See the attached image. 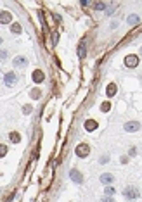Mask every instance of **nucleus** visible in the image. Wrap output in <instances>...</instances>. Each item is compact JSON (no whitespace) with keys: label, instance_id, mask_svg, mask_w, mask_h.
Returning a JSON list of instances; mask_svg holds the SVG:
<instances>
[{"label":"nucleus","instance_id":"obj_1","mask_svg":"<svg viewBox=\"0 0 142 202\" xmlns=\"http://www.w3.org/2000/svg\"><path fill=\"white\" fill-rule=\"evenodd\" d=\"M123 195L125 199H128V200H135V199H139V188L137 187H133V185H128V187H125L123 190Z\"/></svg>","mask_w":142,"mask_h":202},{"label":"nucleus","instance_id":"obj_2","mask_svg":"<svg viewBox=\"0 0 142 202\" xmlns=\"http://www.w3.org/2000/svg\"><path fill=\"white\" fill-rule=\"evenodd\" d=\"M4 83H5V87H14V85L18 83V75H16L14 71L5 73L4 75Z\"/></svg>","mask_w":142,"mask_h":202},{"label":"nucleus","instance_id":"obj_3","mask_svg":"<svg viewBox=\"0 0 142 202\" xmlns=\"http://www.w3.org/2000/svg\"><path fill=\"white\" fill-rule=\"evenodd\" d=\"M139 66V55L135 54H130L125 57V67H128V69H133V67Z\"/></svg>","mask_w":142,"mask_h":202},{"label":"nucleus","instance_id":"obj_4","mask_svg":"<svg viewBox=\"0 0 142 202\" xmlns=\"http://www.w3.org/2000/svg\"><path fill=\"white\" fill-rule=\"evenodd\" d=\"M76 156L78 157H81V159H85V157H89V154H90V147H89V143H80L78 147H76Z\"/></svg>","mask_w":142,"mask_h":202},{"label":"nucleus","instance_id":"obj_5","mask_svg":"<svg viewBox=\"0 0 142 202\" xmlns=\"http://www.w3.org/2000/svg\"><path fill=\"white\" fill-rule=\"evenodd\" d=\"M123 130L128 133H133V131H139L140 130V123L139 121H128V123L123 124Z\"/></svg>","mask_w":142,"mask_h":202},{"label":"nucleus","instance_id":"obj_6","mask_svg":"<svg viewBox=\"0 0 142 202\" xmlns=\"http://www.w3.org/2000/svg\"><path fill=\"white\" fill-rule=\"evenodd\" d=\"M69 178L75 181L76 185H81V183H83V175H81L78 169H71V171H69Z\"/></svg>","mask_w":142,"mask_h":202},{"label":"nucleus","instance_id":"obj_7","mask_svg":"<svg viewBox=\"0 0 142 202\" xmlns=\"http://www.w3.org/2000/svg\"><path fill=\"white\" fill-rule=\"evenodd\" d=\"M31 78H33V81H35L36 85H40L42 81L45 79V75H44V71H40V69H35V71H33V75H31Z\"/></svg>","mask_w":142,"mask_h":202},{"label":"nucleus","instance_id":"obj_8","mask_svg":"<svg viewBox=\"0 0 142 202\" xmlns=\"http://www.w3.org/2000/svg\"><path fill=\"white\" fill-rule=\"evenodd\" d=\"M26 66H28V59L24 55L14 57V67H26Z\"/></svg>","mask_w":142,"mask_h":202},{"label":"nucleus","instance_id":"obj_9","mask_svg":"<svg viewBox=\"0 0 142 202\" xmlns=\"http://www.w3.org/2000/svg\"><path fill=\"white\" fill-rule=\"evenodd\" d=\"M113 181H115V176H113L111 173H102L101 175V183H104L106 187H109Z\"/></svg>","mask_w":142,"mask_h":202},{"label":"nucleus","instance_id":"obj_10","mask_svg":"<svg viewBox=\"0 0 142 202\" xmlns=\"http://www.w3.org/2000/svg\"><path fill=\"white\" fill-rule=\"evenodd\" d=\"M10 19H12L10 12H7V10H2V12H0V22H2V24H9Z\"/></svg>","mask_w":142,"mask_h":202},{"label":"nucleus","instance_id":"obj_11","mask_svg":"<svg viewBox=\"0 0 142 202\" xmlns=\"http://www.w3.org/2000/svg\"><path fill=\"white\" fill-rule=\"evenodd\" d=\"M85 130H87V131H94V130H97V121H94V119H87V121H85Z\"/></svg>","mask_w":142,"mask_h":202},{"label":"nucleus","instance_id":"obj_12","mask_svg":"<svg viewBox=\"0 0 142 202\" xmlns=\"http://www.w3.org/2000/svg\"><path fill=\"white\" fill-rule=\"evenodd\" d=\"M116 90H118V87H116L115 83H109V85H107V88H106V95L111 99V97L116 95Z\"/></svg>","mask_w":142,"mask_h":202},{"label":"nucleus","instance_id":"obj_13","mask_svg":"<svg viewBox=\"0 0 142 202\" xmlns=\"http://www.w3.org/2000/svg\"><path fill=\"white\" fill-rule=\"evenodd\" d=\"M9 138H10L12 143H19V142H21V135H19L18 131H10L9 133Z\"/></svg>","mask_w":142,"mask_h":202},{"label":"nucleus","instance_id":"obj_14","mask_svg":"<svg viewBox=\"0 0 142 202\" xmlns=\"http://www.w3.org/2000/svg\"><path fill=\"white\" fill-rule=\"evenodd\" d=\"M127 22H128L130 26L137 24V22H139V16H137V14H130V16H128V19H127Z\"/></svg>","mask_w":142,"mask_h":202},{"label":"nucleus","instance_id":"obj_15","mask_svg":"<svg viewBox=\"0 0 142 202\" xmlns=\"http://www.w3.org/2000/svg\"><path fill=\"white\" fill-rule=\"evenodd\" d=\"M78 55H80V57H85V55H87V47H85L83 42L78 45Z\"/></svg>","mask_w":142,"mask_h":202},{"label":"nucleus","instance_id":"obj_16","mask_svg":"<svg viewBox=\"0 0 142 202\" xmlns=\"http://www.w3.org/2000/svg\"><path fill=\"white\" fill-rule=\"evenodd\" d=\"M10 31H12V33H16V35H21L23 28H21V24H18V22H14L12 26H10Z\"/></svg>","mask_w":142,"mask_h":202},{"label":"nucleus","instance_id":"obj_17","mask_svg":"<svg viewBox=\"0 0 142 202\" xmlns=\"http://www.w3.org/2000/svg\"><path fill=\"white\" fill-rule=\"evenodd\" d=\"M92 5H94L95 10H106L107 9V5L104 4V2H95V4H92Z\"/></svg>","mask_w":142,"mask_h":202},{"label":"nucleus","instance_id":"obj_18","mask_svg":"<svg viewBox=\"0 0 142 202\" xmlns=\"http://www.w3.org/2000/svg\"><path fill=\"white\" fill-rule=\"evenodd\" d=\"M30 95H31V99H33V100H38V99L42 97V92L38 90V88H35V90H31Z\"/></svg>","mask_w":142,"mask_h":202},{"label":"nucleus","instance_id":"obj_19","mask_svg":"<svg viewBox=\"0 0 142 202\" xmlns=\"http://www.w3.org/2000/svg\"><path fill=\"white\" fill-rule=\"evenodd\" d=\"M115 192H116V190L113 188V187H106V188H104V197H113Z\"/></svg>","mask_w":142,"mask_h":202},{"label":"nucleus","instance_id":"obj_20","mask_svg":"<svg viewBox=\"0 0 142 202\" xmlns=\"http://www.w3.org/2000/svg\"><path fill=\"white\" fill-rule=\"evenodd\" d=\"M109 109H111V106H109L107 102H104V104H102V106H101V111H102V112H107V111H109Z\"/></svg>","mask_w":142,"mask_h":202},{"label":"nucleus","instance_id":"obj_21","mask_svg":"<svg viewBox=\"0 0 142 202\" xmlns=\"http://www.w3.org/2000/svg\"><path fill=\"white\" fill-rule=\"evenodd\" d=\"M31 111H33V107L31 106H24L23 107V114H31Z\"/></svg>","mask_w":142,"mask_h":202},{"label":"nucleus","instance_id":"obj_22","mask_svg":"<svg viewBox=\"0 0 142 202\" xmlns=\"http://www.w3.org/2000/svg\"><path fill=\"white\" fill-rule=\"evenodd\" d=\"M135 154H137V149H130V152H128V156H130V157H133Z\"/></svg>","mask_w":142,"mask_h":202},{"label":"nucleus","instance_id":"obj_23","mask_svg":"<svg viewBox=\"0 0 142 202\" xmlns=\"http://www.w3.org/2000/svg\"><path fill=\"white\" fill-rule=\"evenodd\" d=\"M102 202H113V197H104L102 199Z\"/></svg>","mask_w":142,"mask_h":202},{"label":"nucleus","instance_id":"obj_24","mask_svg":"<svg viewBox=\"0 0 142 202\" xmlns=\"http://www.w3.org/2000/svg\"><path fill=\"white\" fill-rule=\"evenodd\" d=\"M7 154V147H5V145H2V156H5Z\"/></svg>","mask_w":142,"mask_h":202},{"label":"nucleus","instance_id":"obj_25","mask_svg":"<svg viewBox=\"0 0 142 202\" xmlns=\"http://www.w3.org/2000/svg\"><path fill=\"white\" fill-rule=\"evenodd\" d=\"M139 54H140V55H142V47H140V50H139Z\"/></svg>","mask_w":142,"mask_h":202}]
</instances>
